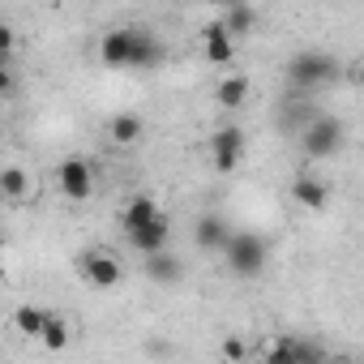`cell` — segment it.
I'll return each mask as SVG.
<instances>
[{
  "mask_svg": "<svg viewBox=\"0 0 364 364\" xmlns=\"http://www.w3.org/2000/svg\"><path fill=\"white\" fill-rule=\"evenodd\" d=\"M219 26H223L232 39H240V35H249V31L257 26V9H253V5H232V9L219 14Z\"/></svg>",
  "mask_w": 364,
  "mask_h": 364,
  "instance_id": "17",
  "label": "cell"
},
{
  "mask_svg": "<svg viewBox=\"0 0 364 364\" xmlns=\"http://www.w3.org/2000/svg\"><path fill=\"white\" fill-rule=\"evenodd\" d=\"M360 154H364V146H360Z\"/></svg>",
  "mask_w": 364,
  "mask_h": 364,
  "instance_id": "25",
  "label": "cell"
},
{
  "mask_svg": "<svg viewBox=\"0 0 364 364\" xmlns=\"http://www.w3.org/2000/svg\"><path fill=\"white\" fill-rule=\"evenodd\" d=\"M48 321H52V309H43V304H22V309H14V330H18L22 338H31V343L43 338Z\"/></svg>",
  "mask_w": 364,
  "mask_h": 364,
  "instance_id": "16",
  "label": "cell"
},
{
  "mask_svg": "<svg viewBox=\"0 0 364 364\" xmlns=\"http://www.w3.org/2000/svg\"><path fill=\"white\" fill-rule=\"evenodd\" d=\"M77 274H82V283H86V287L107 291V287H116V283L124 279V266H120V257H116L112 249L90 245L86 253H77Z\"/></svg>",
  "mask_w": 364,
  "mask_h": 364,
  "instance_id": "1",
  "label": "cell"
},
{
  "mask_svg": "<svg viewBox=\"0 0 364 364\" xmlns=\"http://www.w3.org/2000/svg\"><path fill=\"white\" fill-rule=\"evenodd\" d=\"M129 245H133L141 257L167 253V249H171V219H167V215H159L154 223H146L141 232H133V236H129Z\"/></svg>",
  "mask_w": 364,
  "mask_h": 364,
  "instance_id": "8",
  "label": "cell"
},
{
  "mask_svg": "<svg viewBox=\"0 0 364 364\" xmlns=\"http://www.w3.org/2000/svg\"><path fill=\"white\" fill-rule=\"evenodd\" d=\"M146 274H150L154 283H176L180 274H185V262H180V257L167 249V253H154V257H146Z\"/></svg>",
  "mask_w": 364,
  "mask_h": 364,
  "instance_id": "20",
  "label": "cell"
},
{
  "mask_svg": "<svg viewBox=\"0 0 364 364\" xmlns=\"http://www.w3.org/2000/svg\"><path fill=\"white\" fill-rule=\"evenodd\" d=\"M330 77H334V60H330L326 52H300V56H291V65H287V82L300 86V90H313V86H321V82H330Z\"/></svg>",
  "mask_w": 364,
  "mask_h": 364,
  "instance_id": "5",
  "label": "cell"
},
{
  "mask_svg": "<svg viewBox=\"0 0 364 364\" xmlns=\"http://www.w3.org/2000/svg\"><path fill=\"white\" fill-rule=\"evenodd\" d=\"M133 43H137V31H107L103 35V48H99V56H103V65L107 69H129V60H133Z\"/></svg>",
  "mask_w": 364,
  "mask_h": 364,
  "instance_id": "10",
  "label": "cell"
},
{
  "mask_svg": "<svg viewBox=\"0 0 364 364\" xmlns=\"http://www.w3.org/2000/svg\"><path fill=\"white\" fill-rule=\"evenodd\" d=\"M287 193H291V202H296L300 210H326V206H330V185H326L317 171H296Z\"/></svg>",
  "mask_w": 364,
  "mask_h": 364,
  "instance_id": "7",
  "label": "cell"
},
{
  "mask_svg": "<svg viewBox=\"0 0 364 364\" xmlns=\"http://www.w3.org/2000/svg\"><path fill=\"white\" fill-rule=\"evenodd\" d=\"M232 228L219 219V215H202L198 219V228H193V240H198V249H210V253H228V245H232Z\"/></svg>",
  "mask_w": 364,
  "mask_h": 364,
  "instance_id": "11",
  "label": "cell"
},
{
  "mask_svg": "<svg viewBox=\"0 0 364 364\" xmlns=\"http://www.w3.org/2000/svg\"><path fill=\"white\" fill-rule=\"evenodd\" d=\"M163 210H159V202L150 198V193H137V198H129V206H124V215H120V228H124V236H133V232H141L146 223H154Z\"/></svg>",
  "mask_w": 364,
  "mask_h": 364,
  "instance_id": "13",
  "label": "cell"
},
{
  "mask_svg": "<svg viewBox=\"0 0 364 364\" xmlns=\"http://www.w3.org/2000/svg\"><path fill=\"white\" fill-rule=\"evenodd\" d=\"M69 343H73V326H69V317L52 313V321H48V330H43L39 347H43V351H52V355H60V351H69Z\"/></svg>",
  "mask_w": 364,
  "mask_h": 364,
  "instance_id": "19",
  "label": "cell"
},
{
  "mask_svg": "<svg viewBox=\"0 0 364 364\" xmlns=\"http://www.w3.org/2000/svg\"><path fill=\"white\" fill-rule=\"evenodd\" d=\"M249 95H253L249 73H223V77H219V86H215V103H219V107H228V112L245 107V103H249Z\"/></svg>",
  "mask_w": 364,
  "mask_h": 364,
  "instance_id": "12",
  "label": "cell"
},
{
  "mask_svg": "<svg viewBox=\"0 0 364 364\" xmlns=\"http://www.w3.org/2000/svg\"><path fill=\"white\" fill-rule=\"evenodd\" d=\"M159 60H163V43H159V35L137 31V43H133V60H129V69H154Z\"/></svg>",
  "mask_w": 364,
  "mask_h": 364,
  "instance_id": "18",
  "label": "cell"
},
{
  "mask_svg": "<svg viewBox=\"0 0 364 364\" xmlns=\"http://www.w3.org/2000/svg\"><path fill=\"white\" fill-rule=\"evenodd\" d=\"M228 266H232L240 279H257L262 266H266V240L253 236V232H236L232 245H228Z\"/></svg>",
  "mask_w": 364,
  "mask_h": 364,
  "instance_id": "3",
  "label": "cell"
},
{
  "mask_svg": "<svg viewBox=\"0 0 364 364\" xmlns=\"http://www.w3.org/2000/svg\"><path fill=\"white\" fill-rule=\"evenodd\" d=\"M206 154H210V167H215L219 176H232V171L240 167V159H245V133H240L236 124H223V129L206 141Z\"/></svg>",
  "mask_w": 364,
  "mask_h": 364,
  "instance_id": "4",
  "label": "cell"
},
{
  "mask_svg": "<svg viewBox=\"0 0 364 364\" xmlns=\"http://www.w3.org/2000/svg\"><path fill=\"white\" fill-rule=\"evenodd\" d=\"M141 133H146V120H141L137 112H116V116L107 120V141H112V146H137Z\"/></svg>",
  "mask_w": 364,
  "mask_h": 364,
  "instance_id": "15",
  "label": "cell"
},
{
  "mask_svg": "<svg viewBox=\"0 0 364 364\" xmlns=\"http://www.w3.org/2000/svg\"><path fill=\"white\" fill-rule=\"evenodd\" d=\"M56 185L69 202H90L95 198V167L86 159H65L56 167Z\"/></svg>",
  "mask_w": 364,
  "mask_h": 364,
  "instance_id": "6",
  "label": "cell"
},
{
  "mask_svg": "<svg viewBox=\"0 0 364 364\" xmlns=\"http://www.w3.org/2000/svg\"><path fill=\"white\" fill-rule=\"evenodd\" d=\"M219 355H223L228 364H245V360L253 355V347H249V338H240V334H228V338L219 343Z\"/></svg>",
  "mask_w": 364,
  "mask_h": 364,
  "instance_id": "22",
  "label": "cell"
},
{
  "mask_svg": "<svg viewBox=\"0 0 364 364\" xmlns=\"http://www.w3.org/2000/svg\"><path fill=\"white\" fill-rule=\"evenodd\" d=\"M202 56H206V65L223 69V65H232V60H236V39H232L219 22H210V26L202 31Z\"/></svg>",
  "mask_w": 364,
  "mask_h": 364,
  "instance_id": "9",
  "label": "cell"
},
{
  "mask_svg": "<svg viewBox=\"0 0 364 364\" xmlns=\"http://www.w3.org/2000/svg\"><path fill=\"white\" fill-rule=\"evenodd\" d=\"M355 86L364 90V60H360V69H355Z\"/></svg>",
  "mask_w": 364,
  "mask_h": 364,
  "instance_id": "24",
  "label": "cell"
},
{
  "mask_svg": "<svg viewBox=\"0 0 364 364\" xmlns=\"http://www.w3.org/2000/svg\"><path fill=\"white\" fill-rule=\"evenodd\" d=\"M296 364H326V351H321L317 343L300 338V347H296Z\"/></svg>",
  "mask_w": 364,
  "mask_h": 364,
  "instance_id": "23",
  "label": "cell"
},
{
  "mask_svg": "<svg viewBox=\"0 0 364 364\" xmlns=\"http://www.w3.org/2000/svg\"><path fill=\"white\" fill-rule=\"evenodd\" d=\"M31 193H35V185H31V171H26V167L9 163L5 171H0V198H5L9 206H22Z\"/></svg>",
  "mask_w": 364,
  "mask_h": 364,
  "instance_id": "14",
  "label": "cell"
},
{
  "mask_svg": "<svg viewBox=\"0 0 364 364\" xmlns=\"http://www.w3.org/2000/svg\"><path fill=\"white\" fill-rule=\"evenodd\" d=\"M296 347H300V338L274 334V338H266V347H262V364H296Z\"/></svg>",
  "mask_w": 364,
  "mask_h": 364,
  "instance_id": "21",
  "label": "cell"
},
{
  "mask_svg": "<svg viewBox=\"0 0 364 364\" xmlns=\"http://www.w3.org/2000/svg\"><path fill=\"white\" fill-rule=\"evenodd\" d=\"M343 146V124L334 116H313L304 129H300V150L309 159H330L334 150Z\"/></svg>",
  "mask_w": 364,
  "mask_h": 364,
  "instance_id": "2",
  "label": "cell"
}]
</instances>
